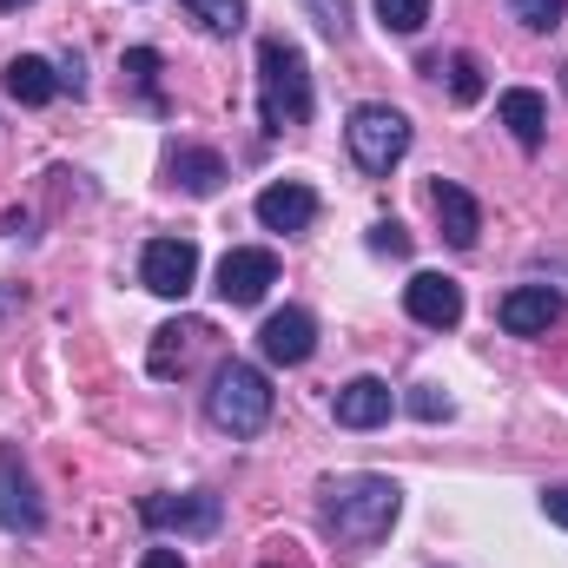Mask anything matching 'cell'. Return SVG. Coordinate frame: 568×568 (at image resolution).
<instances>
[{
  "label": "cell",
  "mask_w": 568,
  "mask_h": 568,
  "mask_svg": "<svg viewBox=\"0 0 568 568\" xmlns=\"http://www.w3.org/2000/svg\"><path fill=\"white\" fill-rule=\"evenodd\" d=\"M404 516V489L377 469H357V476H331L317 489V523L331 542H351V549H377Z\"/></svg>",
  "instance_id": "cell-1"
},
{
  "label": "cell",
  "mask_w": 568,
  "mask_h": 568,
  "mask_svg": "<svg viewBox=\"0 0 568 568\" xmlns=\"http://www.w3.org/2000/svg\"><path fill=\"white\" fill-rule=\"evenodd\" d=\"M311 106H317V93H311V67H304V53L291 47V40H258V120H265V133H291V126H304L311 120Z\"/></svg>",
  "instance_id": "cell-2"
},
{
  "label": "cell",
  "mask_w": 568,
  "mask_h": 568,
  "mask_svg": "<svg viewBox=\"0 0 568 568\" xmlns=\"http://www.w3.org/2000/svg\"><path fill=\"white\" fill-rule=\"evenodd\" d=\"M205 417H212V429H225V436H258V429L272 424V384H265V371L245 364V357H225L212 371Z\"/></svg>",
  "instance_id": "cell-3"
},
{
  "label": "cell",
  "mask_w": 568,
  "mask_h": 568,
  "mask_svg": "<svg viewBox=\"0 0 568 568\" xmlns=\"http://www.w3.org/2000/svg\"><path fill=\"white\" fill-rule=\"evenodd\" d=\"M344 140H351V159H357L371 179H384V172L410 152V120H404L397 106H384V100H364V106L351 113Z\"/></svg>",
  "instance_id": "cell-4"
},
{
  "label": "cell",
  "mask_w": 568,
  "mask_h": 568,
  "mask_svg": "<svg viewBox=\"0 0 568 568\" xmlns=\"http://www.w3.org/2000/svg\"><path fill=\"white\" fill-rule=\"evenodd\" d=\"M140 523L145 529H159V536H219L225 503H219L212 489H185V496L159 489V496H145L140 503Z\"/></svg>",
  "instance_id": "cell-5"
},
{
  "label": "cell",
  "mask_w": 568,
  "mask_h": 568,
  "mask_svg": "<svg viewBox=\"0 0 568 568\" xmlns=\"http://www.w3.org/2000/svg\"><path fill=\"white\" fill-rule=\"evenodd\" d=\"M0 529H13V536H40L47 529V503H40L33 469L20 463L13 443H0Z\"/></svg>",
  "instance_id": "cell-6"
},
{
  "label": "cell",
  "mask_w": 568,
  "mask_h": 568,
  "mask_svg": "<svg viewBox=\"0 0 568 568\" xmlns=\"http://www.w3.org/2000/svg\"><path fill=\"white\" fill-rule=\"evenodd\" d=\"M140 284L152 297H185L199 284V245L192 239H152L140 252Z\"/></svg>",
  "instance_id": "cell-7"
},
{
  "label": "cell",
  "mask_w": 568,
  "mask_h": 568,
  "mask_svg": "<svg viewBox=\"0 0 568 568\" xmlns=\"http://www.w3.org/2000/svg\"><path fill=\"white\" fill-rule=\"evenodd\" d=\"M272 284H278V258H272L265 245H239V252H225V258H219V297H225V304H239V311H245V304H258Z\"/></svg>",
  "instance_id": "cell-8"
},
{
  "label": "cell",
  "mask_w": 568,
  "mask_h": 568,
  "mask_svg": "<svg viewBox=\"0 0 568 568\" xmlns=\"http://www.w3.org/2000/svg\"><path fill=\"white\" fill-rule=\"evenodd\" d=\"M562 291L556 284H516L503 304H496V317H503V331L509 337H549V324H562Z\"/></svg>",
  "instance_id": "cell-9"
},
{
  "label": "cell",
  "mask_w": 568,
  "mask_h": 568,
  "mask_svg": "<svg viewBox=\"0 0 568 568\" xmlns=\"http://www.w3.org/2000/svg\"><path fill=\"white\" fill-rule=\"evenodd\" d=\"M258 351H265V364H311V351H317V317L311 311H297V304H284L265 317V331H258Z\"/></svg>",
  "instance_id": "cell-10"
},
{
  "label": "cell",
  "mask_w": 568,
  "mask_h": 568,
  "mask_svg": "<svg viewBox=\"0 0 568 568\" xmlns=\"http://www.w3.org/2000/svg\"><path fill=\"white\" fill-rule=\"evenodd\" d=\"M404 311L424 331H456L463 324V284L443 278V272H417V278L404 284Z\"/></svg>",
  "instance_id": "cell-11"
},
{
  "label": "cell",
  "mask_w": 568,
  "mask_h": 568,
  "mask_svg": "<svg viewBox=\"0 0 568 568\" xmlns=\"http://www.w3.org/2000/svg\"><path fill=\"white\" fill-rule=\"evenodd\" d=\"M252 212H258L265 232H311V219H317V192H311L304 179H278V185L258 192Z\"/></svg>",
  "instance_id": "cell-12"
},
{
  "label": "cell",
  "mask_w": 568,
  "mask_h": 568,
  "mask_svg": "<svg viewBox=\"0 0 568 568\" xmlns=\"http://www.w3.org/2000/svg\"><path fill=\"white\" fill-rule=\"evenodd\" d=\"M0 80H7V100H13V106H53V100L67 93L60 67H53V60H40V53H13Z\"/></svg>",
  "instance_id": "cell-13"
},
{
  "label": "cell",
  "mask_w": 568,
  "mask_h": 568,
  "mask_svg": "<svg viewBox=\"0 0 568 568\" xmlns=\"http://www.w3.org/2000/svg\"><path fill=\"white\" fill-rule=\"evenodd\" d=\"M429 212H436V225H443V239H449L456 252H469V245L483 239V205H476L463 185L436 179V185H429Z\"/></svg>",
  "instance_id": "cell-14"
},
{
  "label": "cell",
  "mask_w": 568,
  "mask_h": 568,
  "mask_svg": "<svg viewBox=\"0 0 568 568\" xmlns=\"http://www.w3.org/2000/svg\"><path fill=\"white\" fill-rule=\"evenodd\" d=\"M390 410H397V390L384 377H351L337 390V424L344 429H377V424H390Z\"/></svg>",
  "instance_id": "cell-15"
},
{
  "label": "cell",
  "mask_w": 568,
  "mask_h": 568,
  "mask_svg": "<svg viewBox=\"0 0 568 568\" xmlns=\"http://www.w3.org/2000/svg\"><path fill=\"white\" fill-rule=\"evenodd\" d=\"M496 120L516 133V145H523V152H536V145H542V133H549V106H542V93H536V87H509V93L496 100Z\"/></svg>",
  "instance_id": "cell-16"
},
{
  "label": "cell",
  "mask_w": 568,
  "mask_h": 568,
  "mask_svg": "<svg viewBox=\"0 0 568 568\" xmlns=\"http://www.w3.org/2000/svg\"><path fill=\"white\" fill-rule=\"evenodd\" d=\"M172 179H179V192L212 199V192L225 185V159H219L212 145H179V152H172Z\"/></svg>",
  "instance_id": "cell-17"
},
{
  "label": "cell",
  "mask_w": 568,
  "mask_h": 568,
  "mask_svg": "<svg viewBox=\"0 0 568 568\" xmlns=\"http://www.w3.org/2000/svg\"><path fill=\"white\" fill-rule=\"evenodd\" d=\"M205 337V324L199 317H179V324H165L159 331V344H152V377H172V371H185V357H192V344Z\"/></svg>",
  "instance_id": "cell-18"
},
{
  "label": "cell",
  "mask_w": 568,
  "mask_h": 568,
  "mask_svg": "<svg viewBox=\"0 0 568 568\" xmlns=\"http://www.w3.org/2000/svg\"><path fill=\"white\" fill-rule=\"evenodd\" d=\"M205 33H239L245 27V0H179Z\"/></svg>",
  "instance_id": "cell-19"
},
{
  "label": "cell",
  "mask_w": 568,
  "mask_h": 568,
  "mask_svg": "<svg viewBox=\"0 0 568 568\" xmlns=\"http://www.w3.org/2000/svg\"><path fill=\"white\" fill-rule=\"evenodd\" d=\"M126 80H133V93H140L152 113H165V93H159V53H152V47H133V53H126Z\"/></svg>",
  "instance_id": "cell-20"
},
{
  "label": "cell",
  "mask_w": 568,
  "mask_h": 568,
  "mask_svg": "<svg viewBox=\"0 0 568 568\" xmlns=\"http://www.w3.org/2000/svg\"><path fill=\"white\" fill-rule=\"evenodd\" d=\"M377 20H384L390 33L410 40V33H424L429 27V0H377Z\"/></svg>",
  "instance_id": "cell-21"
},
{
  "label": "cell",
  "mask_w": 568,
  "mask_h": 568,
  "mask_svg": "<svg viewBox=\"0 0 568 568\" xmlns=\"http://www.w3.org/2000/svg\"><path fill=\"white\" fill-rule=\"evenodd\" d=\"M449 93H456V106L483 100V60L476 53H449Z\"/></svg>",
  "instance_id": "cell-22"
},
{
  "label": "cell",
  "mask_w": 568,
  "mask_h": 568,
  "mask_svg": "<svg viewBox=\"0 0 568 568\" xmlns=\"http://www.w3.org/2000/svg\"><path fill=\"white\" fill-rule=\"evenodd\" d=\"M509 13H516L529 33H556L562 13H568V0H509Z\"/></svg>",
  "instance_id": "cell-23"
},
{
  "label": "cell",
  "mask_w": 568,
  "mask_h": 568,
  "mask_svg": "<svg viewBox=\"0 0 568 568\" xmlns=\"http://www.w3.org/2000/svg\"><path fill=\"white\" fill-rule=\"evenodd\" d=\"M304 13L317 20V33H331V40H344L351 33V0H304Z\"/></svg>",
  "instance_id": "cell-24"
},
{
  "label": "cell",
  "mask_w": 568,
  "mask_h": 568,
  "mask_svg": "<svg viewBox=\"0 0 568 568\" xmlns=\"http://www.w3.org/2000/svg\"><path fill=\"white\" fill-rule=\"evenodd\" d=\"M371 252H390V258H410V232H404L397 219H384V225H371Z\"/></svg>",
  "instance_id": "cell-25"
},
{
  "label": "cell",
  "mask_w": 568,
  "mask_h": 568,
  "mask_svg": "<svg viewBox=\"0 0 568 568\" xmlns=\"http://www.w3.org/2000/svg\"><path fill=\"white\" fill-rule=\"evenodd\" d=\"M410 410H417L424 424H443V417H449V397H443L436 384H417V390H410Z\"/></svg>",
  "instance_id": "cell-26"
},
{
  "label": "cell",
  "mask_w": 568,
  "mask_h": 568,
  "mask_svg": "<svg viewBox=\"0 0 568 568\" xmlns=\"http://www.w3.org/2000/svg\"><path fill=\"white\" fill-rule=\"evenodd\" d=\"M542 516H549V523H562V529H568V483H556V489H542Z\"/></svg>",
  "instance_id": "cell-27"
},
{
  "label": "cell",
  "mask_w": 568,
  "mask_h": 568,
  "mask_svg": "<svg viewBox=\"0 0 568 568\" xmlns=\"http://www.w3.org/2000/svg\"><path fill=\"white\" fill-rule=\"evenodd\" d=\"M140 568H185V556H179V549H145Z\"/></svg>",
  "instance_id": "cell-28"
},
{
  "label": "cell",
  "mask_w": 568,
  "mask_h": 568,
  "mask_svg": "<svg viewBox=\"0 0 568 568\" xmlns=\"http://www.w3.org/2000/svg\"><path fill=\"white\" fill-rule=\"evenodd\" d=\"M20 7H27V0H0V13H20Z\"/></svg>",
  "instance_id": "cell-29"
},
{
  "label": "cell",
  "mask_w": 568,
  "mask_h": 568,
  "mask_svg": "<svg viewBox=\"0 0 568 568\" xmlns=\"http://www.w3.org/2000/svg\"><path fill=\"white\" fill-rule=\"evenodd\" d=\"M562 80H568V67H562Z\"/></svg>",
  "instance_id": "cell-30"
},
{
  "label": "cell",
  "mask_w": 568,
  "mask_h": 568,
  "mask_svg": "<svg viewBox=\"0 0 568 568\" xmlns=\"http://www.w3.org/2000/svg\"><path fill=\"white\" fill-rule=\"evenodd\" d=\"M272 568H278V562H272Z\"/></svg>",
  "instance_id": "cell-31"
}]
</instances>
